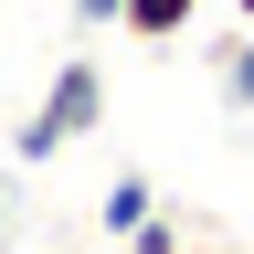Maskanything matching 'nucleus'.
Listing matches in <instances>:
<instances>
[{"label": "nucleus", "instance_id": "f257e3e1", "mask_svg": "<svg viewBox=\"0 0 254 254\" xmlns=\"http://www.w3.org/2000/svg\"><path fill=\"white\" fill-rule=\"evenodd\" d=\"M95 117H106V74H95V53H64L53 85H43V106L11 127V159L21 170H53L74 138H95Z\"/></svg>", "mask_w": 254, "mask_h": 254}, {"label": "nucleus", "instance_id": "f03ea898", "mask_svg": "<svg viewBox=\"0 0 254 254\" xmlns=\"http://www.w3.org/2000/svg\"><path fill=\"white\" fill-rule=\"evenodd\" d=\"M148 212H159V190H148V170H117V180H106V201H95V222H106V233H117V244H127V233H138V222H148Z\"/></svg>", "mask_w": 254, "mask_h": 254}, {"label": "nucleus", "instance_id": "7ed1b4c3", "mask_svg": "<svg viewBox=\"0 0 254 254\" xmlns=\"http://www.w3.org/2000/svg\"><path fill=\"white\" fill-rule=\"evenodd\" d=\"M190 21H201V0H127V32L138 43H180Z\"/></svg>", "mask_w": 254, "mask_h": 254}, {"label": "nucleus", "instance_id": "20e7f679", "mask_svg": "<svg viewBox=\"0 0 254 254\" xmlns=\"http://www.w3.org/2000/svg\"><path fill=\"white\" fill-rule=\"evenodd\" d=\"M212 74H222V95H233V106L254 117V32H244V21H233V43L212 53Z\"/></svg>", "mask_w": 254, "mask_h": 254}, {"label": "nucleus", "instance_id": "39448f33", "mask_svg": "<svg viewBox=\"0 0 254 254\" xmlns=\"http://www.w3.org/2000/svg\"><path fill=\"white\" fill-rule=\"evenodd\" d=\"M117 254H190V233H180V222H170V212H148V222H138V233H127V244H117Z\"/></svg>", "mask_w": 254, "mask_h": 254}, {"label": "nucleus", "instance_id": "423d86ee", "mask_svg": "<svg viewBox=\"0 0 254 254\" xmlns=\"http://www.w3.org/2000/svg\"><path fill=\"white\" fill-rule=\"evenodd\" d=\"M74 11V32H127V0H64Z\"/></svg>", "mask_w": 254, "mask_h": 254}, {"label": "nucleus", "instance_id": "0eeeda50", "mask_svg": "<svg viewBox=\"0 0 254 254\" xmlns=\"http://www.w3.org/2000/svg\"><path fill=\"white\" fill-rule=\"evenodd\" d=\"M190 254H254V244H190Z\"/></svg>", "mask_w": 254, "mask_h": 254}, {"label": "nucleus", "instance_id": "6e6552de", "mask_svg": "<svg viewBox=\"0 0 254 254\" xmlns=\"http://www.w3.org/2000/svg\"><path fill=\"white\" fill-rule=\"evenodd\" d=\"M233 21H244V32H254V0H233Z\"/></svg>", "mask_w": 254, "mask_h": 254}, {"label": "nucleus", "instance_id": "1a4fd4ad", "mask_svg": "<svg viewBox=\"0 0 254 254\" xmlns=\"http://www.w3.org/2000/svg\"><path fill=\"white\" fill-rule=\"evenodd\" d=\"M0 244H11V201H0Z\"/></svg>", "mask_w": 254, "mask_h": 254}]
</instances>
